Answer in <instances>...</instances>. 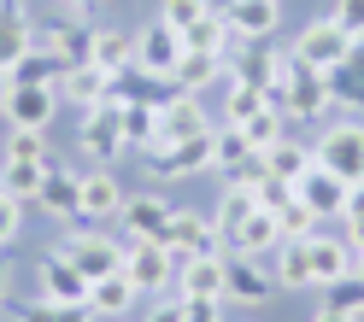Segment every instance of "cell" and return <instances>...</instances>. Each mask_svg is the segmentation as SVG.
Returning <instances> with one entry per match:
<instances>
[{"mask_svg":"<svg viewBox=\"0 0 364 322\" xmlns=\"http://www.w3.org/2000/svg\"><path fill=\"white\" fill-rule=\"evenodd\" d=\"M270 106H282V118H294V123H317V118H329V106H335L329 71H311L306 59H294V71H288V82H282V94L270 100Z\"/></svg>","mask_w":364,"mask_h":322,"instance_id":"1","label":"cell"},{"mask_svg":"<svg viewBox=\"0 0 364 322\" xmlns=\"http://www.w3.org/2000/svg\"><path fill=\"white\" fill-rule=\"evenodd\" d=\"M182 53H188V41H182V30H171L165 18H153V24L135 30V71L153 77V82H171Z\"/></svg>","mask_w":364,"mask_h":322,"instance_id":"2","label":"cell"},{"mask_svg":"<svg viewBox=\"0 0 364 322\" xmlns=\"http://www.w3.org/2000/svg\"><path fill=\"white\" fill-rule=\"evenodd\" d=\"M317 165L323 170H335L341 182H364V123H329L323 135H317Z\"/></svg>","mask_w":364,"mask_h":322,"instance_id":"3","label":"cell"},{"mask_svg":"<svg viewBox=\"0 0 364 322\" xmlns=\"http://www.w3.org/2000/svg\"><path fill=\"white\" fill-rule=\"evenodd\" d=\"M124 275L141 293H176V258L159 240H141V235H129L124 246Z\"/></svg>","mask_w":364,"mask_h":322,"instance_id":"4","label":"cell"},{"mask_svg":"<svg viewBox=\"0 0 364 322\" xmlns=\"http://www.w3.org/2000/svg\"><path fill=\"white\" fill-rule=\"evenodd\" d=\"M124 118H118V106H95V111H82V123H77V152L88 158V165H118V152H124Z\"/></svg>","mask_w":364,"mask_h":322,"instance_id":"5","label":"cell"},{"mask_svg":"<svg viewBox=\"0 0 364 322\" xmlns=\"http://www.w3.org/2000/svg\"><path fill=\"white\" fill-rule=\"evenodd\" d=\"M153 182H176V176H200V170H218V129L212 135H188V141H171L159 158H147Z\"/></svg>","mask_w":364,"mask_h":322,"instance_id":"6","label":"cell"},{"mask_svg":"<svg viewBox=\"0 0 364 322\" xmlns=\"http://www.w3.org/2000/svg\"><path fill=\"white\" fill-rule=\"evenodd\" d=\"M59 252L71 258L82 275H88V287L100 282V275H112V270H124V240H112V235H100V228H82V235H65L59 240Z\"/></svg>","mask_w":364,"mask_h":322,"instance_id":"7","label":"cell"},{"mask_svg":"<svg viewBox=\"0 0 364 322\" xmlns=\"http://www.w3.org/2000/svg\"><path fill=\"white\" fill-rule=\"evenodd\" d=\"M347 53H353V35L341 30L335 18H317V24H306L300 35H294V59H306L311 71H335Z\"/></svg>","mask_w":364,"mask_h":322,"instance_id":"8","label":"cell"},{"mask_svg":"<svg viewBox=\"0 0 364 322\" xmlns=\"http://www.w3.org/2000/svg\"><path fill=\"white\" fill-rule=\"evenodd\" d=\"M270 287H277V275L264 270V258H241V252L223 258V305H264Z\"/></svg>","mask_w":364,"mask_h":322,"instance_id":"9","label":"cell"},{"mask_svg":"<svg viewBox=\"0 0 364 322\" xmlns=\"http://www.w3.org/2000/svg\"><path fill=\"white\" fill-rule=\"evenodd\" d=\"M53 111H59V88L12 82V94H6V106H0V118H6L12 129H36V135H48V123H53Z\"/></svg>","mask_w":364,"mask_h":322,"instance_id":"10","label":"cell"},{"mask_svg":"<svg viewBox=\"0 0 364 322\" xmlns=\"http://www.w3.org/2000/svg\"><path fill=\"white\" fill-rule=\"evenodd\" d=\"M159 246L171 252V258H200V252H218V223L200 217V211H171L165 235H159Z\"/></svg>","mask_w":364,"mask_h":322,"instance_id":"11","label":"cell"},{"mask_svg":"<svg viewBox=\"0 0 364 322\" xmlns=\"http://www.w3.org/2000/svg\"><path fill=\"white\" fill-rule=\"evenodd\" d=\"M223 24H230L235 41H270L277 35V18H282V0H223Z\"/></svg>","mask_w":364,"mask_h":322,"instance_id":"12","label":"cell"},{"mask_svg":"<svg viewBox=\"0 0 364 322\" xmlns=\"http://www.w3.org/2000/svg\"><path fill=\"white\" fill-rule=\"evenodd\" d=\"M77 194H82V217L88 223H106V217L124 211V182L112 176V165H88L77 176Z\"/></svg>","mask_w":364,"mask_h":322,"instance_id":"13","label":"cell"},{"mask_svg":"<svg viewBox=\"0 0 364 322\" xmlns=\"http://www.w3.org/2000/svg\"><path fill=\"white\" fill-rule=\"evenodd\" d=\"M36 282H41V299H59V305H88V275L65 258L59 246L36 264Z\"/></svg>","mask_w":364,"mask_h":322,"instance_id":"14","label":"cell"},{"mask_svg":"<svg viewBox=\"0 0 364 322\" xmlns=\"http://www.w3.org/2000/svg\"><path fill=\"white\" fill-rule=\"evenodd\" d=\"M294 194H300L311 211H317V223H329V217H341L347 211V194H353V182H341L335 170H323V165H311L300 182H294Z\"/></svg>","mask_w":364,"mask_h":322,"instance_id":"15","label":"cell"},{"mask_svg":"<svg viewBox=\"0 0 364 322\" xmlns=\"http://www.w3.org/2000/svg\"><path fill=\"white\" fill-rule=\"evenodd\" d=\"M36 35L41 30H36V18H30L24 0H0V71H12V65L36 48Z\"/></svg>","mask_w":364,"mask_h":322,"instance_id":"16","label":"cell"},{"mask_svg":"<svg viewBox=\"0 0 364 322\" xmlns=\"http://www.w3.org/2000/svg\"><path fill=\"white\" fill-rule=\"evenodd\" d=\"M306 246H311V282L317 287H329V282H341V275L358 270V246L347 235H311Z\"/></svg>","mask_w":364,"mask_h":322,"instance_id":"17","label":"cell"},{"mask_svg":"<svg viewBox=\"0 0 364 322\" xmlns=\"http://www.w3.org/2000/svg\"><path fill=\"white\" fill-rule=\"evenodd\" d=\"M223 258L230 252H200L176 264V293L182 299H223Z\"/></svg>","mask_w":364,"mask_h":322,"instance_id":"18","label":"cell"},{"mask_svg":"<svg viewBox=\"0 0 364 322\" xmlns=\"http://www.w3.org/2000/svg\"><path fill=\"white\" fill-rule=\"evenodd\" d=\"M36 205H41L48 217H59V223H77V217H82L77 170H65V165H48V176H41V188H36Z\"/></svg>","mask_w":364,"mask_h":322,"instance_id":"19","label":"cell"},{"mask_svg":"<svg viewBox=\"0 0 364 322\" xmlns=\"http://www.w3.org/2000/svg\"><path fill=\"white\" fill-rule=\"evenodd\" d=\"M171 82L182 88V94H206V88H218V82L230 88L235 77H230V59H223V53H200V48H188Z\"/></svg>","mask_w":364,"mask_h":322,"instance_id":"20","label":"cell"},{"mask_svg":"<svg viewBox=\"0 0 364 322\" xmlns=\"http://www.w3.org/2000/svg\"><path fill=\"white\" fill-rule=\"evenodd\" d=\"M41 48H53L65 65H95V30L82 18H59V24H41Z\"/></svg>","mask_w":364,"mask_h":322,"instance_id":"21","label":"cell"},{"mask_svg":"<svg viewBox=\"0 0 364 322\" xmlns=\"http://www.w3.org/2000/svg\"><path fill=\"white\" fill-rule=\"evenodd\" d=\"M159 123H165V135L171 141H188V135H212L218 123L206 118V106H200V94H176L171 100H159Z\"/></svg>","mask_w":364,"mask_h":322,"instance_id":"22","label":"cell"},{"mask_svg":"<svg viewBox=\"0 0 364 322\" xmlns=\"http://www.w3.org/2000/svg\"><path fill=\"white\" fill-rule=\"evenodd\" d=\"M171 211H176V205L165 199V194H124V228H129V235H141V240H159V235H165V223H171Z\"/></svg>","mask_w":364,"mask_h":322,"instance_id":"23","label":"cell"},{"mask_svg":"<svg viewBox=\"0 0 364 322\" xmlns=\"http://www.w3.org/2000/svg\"><path fill=\"white\" fill-rule=\"evenodd\" d=\"M141 299V287L129 282L124 270H112V275H100L95 287H88V316H106V322H124L129 316V305Z\"/></svg>","mask_w":364,"mask_h":322,"instance_id":"24","label":"cell"},{"mask_svg":"<svg viewBox=\"0 0 364 322\" xmlns=\"http://www.w3.org/2000/svg\"><path fill=\"white\" fill-rule=\"evenodd\" d=\"M223 246L241 252V258H270V252L282 246V228H277V217H270V211H253V217H247Z\"/></svg>","mask_w":364,"mask_h":322,"instance_id":"25","label":"cell"},{"mask_svg":"<svg viewBox=\"0 0 364 322\" xmlns=\"http://www.w3.org/2000/svg\"><path fill=\"white\" fill-rule=\"evenodd\" d=\"M106 71L100 65H71L65 71V82H59V100H71L77 111H95V106H106Z\"/></svg>","mask_w":364,"mask_h":322,"instance_id":"26","label":"cell"},{"mask_svg":"<svg viewBox=\"0 0 364 322\" xmlns=\"http://www.w3.org/2000/svg\"><path fill=\"white\" fill-rule=\"evenodd\" d=\"M264 270L277 275V287H317V282H311V246H306V240H282V246L264 258Z\"/></svg>","mask_w":364,"mask_h":322,"instance_id":"27","label":"cell"},{"mask_svg":"<svg viewBox=\"0 0 364 322\" xmlns=\"http://www.w3.org/2000/svg\"><path fill=\"white\" fill-rule=\"evenodd\" d=\"M65 71H71V65H65L53 48H41V41H36V48L24 53V59H18L12 65V82H36V88H59L65 82Z\"/></svg>","mask_w":364,"mask_h":322,"instance_id":"28","label":"cell"},{"mask_svg":"<svg viewBox=\"0 0 364 322\" xmlns=\"http://www.w3.org/2000/svg\"><path fill=\"white\" fill-rule=\"evenodd\" d=\"M95 65L106 77H124L135 65V35L129 30H95Z\"/></svg>","mask_w":364,"mask_h":322,"instance_id":"29","label":"cell"},{"mask_svg":"<svg viewBox=\"0 0 364 322\" xmlns=\"http://www.w3.org/2000/svg\"><path fill=\"white\" fill-rule=\"evenodd\" d=\"M311 165H317V152H311L306 141H288V135L264 152V170H270V176H282V182H300Z\"/></svg>","mask_w":364,"mask_h":322,"instance_id":"30","label":"cell"},{"mask_svg":"<svg viewBox=\"0 0 364 322\" xmlns=\"http://www.w3.org/2000/svg\"><path fill=\"white\" fill-rule=\"evenodd\" d=\"M329 88H335V100L364 106V41H353V53L329 71Z\"/></svg>","mask_w":364,"mask_h":322,"instance_id":"31","label":"cell"},{"mask_svg":"<svg viewBox=\"0 0 364 322\" xmlns=\"http://www.w3.org/2000/svg\"><path fill=\"white\" fill-rule=\"evenodd\" d=\"M264 106H270L264 88H247V82H230V88H223V123H230V129H241L247 118H259Z\"/></svg>","mask_w":364,"mask_h":322,"instance_id":"32","label":"cell"},{"mask_svg":"<svg viewBox=\"0 0 364 322\" xmlns=\"http://www.w3.org/2000/svg\"><path fill=\"white\" fill-rule=\"evenodd\" d=\"M182 41H188V48H200V53H230V48H235V35H230V24H223V12H218V6L200 18V24L182 35Z\"/></svg>","mask_w":364,"mask_h":322,"instance_id":"33","label":"cell"},{"mask_svg":"<svg viewBox=\"0 0 364 322\" xmlns=\"http://www.w3.org/2000/svg\"><path fill=\"white\" fill-rule=\"evenodd\" d=\"M253 211H259V205H253V188H223V199H218V217H212V223H218V235L230 240V235H235V228H241L247 217H253Z\"/></svg>","mask_w":364,"mask_h":322,"instance_id":"34","label":"cell"},{"mask_svg":"<svg viewBox=\"0 0 364 322\" xmlns=\"http://www.w3.org/2000/svg\"><path fill=\"white\" fill-rule=\"evenodd\" d=\"M323 305L341 311V316H358V322H364V275L353 270V275H341V282H329V287H323Z\"/></svg>","mask_w":364,"mask_h":322,"instance_id":"35","label":"cell"},{"mask_svg":"<svg viewBox=\"0 0 364 322\" xmlns=\"http://www.w3.org/2000/svg\"><path fill=\"white\" fill-rule=\"evenodd\" d=\"M41 176H48V165H18V158H6V165H0V188L12 199H36Z\"/></svg>","mask_w":364,"mask_h":322,"instance_id":"36","label":"cell"},{"mask_svg":"<svg viewBox=\"0 0 364 322\" xmlns=\"http://www.w3.org/2000/svg\"><path fill=\"white\" fill-rule=\"evenodd\" d=\"M247 158H253V141H247V129H230V123H223V129H218V170H223V176H235Z\"/></svg>","mask_w":364,"mask_h":322,"instance_id":"37","label":"cell"},{"mask_svg":"<svg viewBox=\"0 0 364 322\" xmlns=\"http://www.w3.org/2000/svg\"><path fill=\"white\" fill-rule=\"evenodd\" d=\"M277 228H282V240H311V235H317V211L294 194V205H282V211H277Z\"/></svg>","mask_w":364,"mask_h":322,"instance_id":"38","label":"cell"},{"mask_svg":"<svg viewBox=\"0 0 364 322\" xmlns=\"http://www.w3.org/2000/svg\"><path fill=\"white\" fill-rule=\"evenodd\" d=\"M18 322H88V305H59V299H30Z\"/></svg>","mask_w":364,"mask_h":322,"instance_id":"39","label":"cell"},{"mask_svg":"<svg viewBox=\"0 0 364 322\" xmlns=\"http://www.w3.org/2000/svg\"><path fill=\"white\" fill-rule=\"evenodd\" d=\"M241 129H247V141H253V152H270L282 141V106H264L259 118H247Z\"/></svg>","mask_w":364,"mask_h":322,"instance_id":"40","label":"cell"},{"mask_svg":"<svg viewBox=\"0 0 364 322\" xmlns=\"http://www.w3.org/2000/svg\"><path fill=\"white\" fill-rule=\"evenodd\" d=\"M206 12H212V0H159V18H165L171 30H182V35H188Z\"/></svg>","mask_w":364,"mask_h":322,"instance_id":"41","label":"cell"},{"mask_svg":"<svg viewBox=\"0 0 364 322\" xmlns=\"http://www.w3.org/2000/svg\"><path fill=\"white\" fill-rule=\"evenodd\" d=\"M6 158H18V165H53V158H48V141H41L36 129H12V135H6Z\"/></svg>","mask_w":364,"mask_h":322,"instance_id":"42","label":"cell"},{"mask_svg":"<svg viewBox=\"0 0 364 322\" xmlns=\"http://www.w3.org/2000/svg\"><path fill=\"white\" fill-rule=\"evenodd\" d=\"M253 205L277 217L282 205H294V182H282V176H264V182H253Z\"/></svg>","mask_w":364,"mask_h":322,"instance_id":"43","label":"cell"},{"mask_svg":"<svg viewBox=\"0 0 364 322\" xmlns=\"http://www.w3.org/2000/svg\"><path fill=\"white\" fill-rule=\"evenodd\" d=\"M18 223H24V199H12L6 188H0V246L18 240Z\"/></svg>","mask_w":364,"mask_h":322,"instance_id":"44","label":"cell"},{"mask_svg":"<svg viewBox=\"0 0 364 322\" xmlns=\"http://www.w3.org/2000/svg\"><path fill=\"white\" fill-rule=\"evenodd\" d=\"M141 322H182V293H153V305Z\"/></svg>","mask_w":364,"mask_h":322,"instance_id":"45","label":"cell"},{"mask_svg":"<svg viewBox=\"0 0 364 322\" xmlns=\"http://www.w3.org/2000/svg\"><path fill=\"white\" fill-rule=\"evenodd\" d=\"M182 322H223V299H182Z\"/></svg>","mask_w":364,"mask_h":322,"instance_id":"46","label":"cell"},{"mask_svg":"<svg viewBox=\"0 0 364 322\" xmlns=\"http://www.w3.org/2000/svg\"><path fill=\"white\" fill-rule=\"evenodd\" d=\"M335 24L347 30L353 41H364V0H341V6H335Z\"/></svg>","mask_w":364,"mask_h":322,"instance_id":"47","label":"cell"},{"mask_svg":"<svg viewBox=\"0 0 364 322\" xmlns=\"http://www.w3.org/2000/svg\"><path fill=\"white\" fill-rule=\"evenodd\" d=\"M358 217H364V182L347 194V211H341V223H358Z\"/></svg>","mask_w":364,"mask_h":322,"instance_id":"48","label":"cell"},{"mask_svg":"<svg viewBox=\"0 0 364 322\" xmlns=\"http://www.w3.org/2000/svg\"><path fill=\"white\" fill-rule=\"evenodd\" d=\"M59 6H65V18H82L88 6H100V0H59Z\"/></svg>","mask_w":364,"mask_h":322,"instance_id":"49","label":"cell"},{"mask_svg":"<svg viewBox=\"0 0 364 322\" xmlns=\"http://www.w3.org/2000/svg\"><path fill=\"white\" fill-rule=\"evenodd\" d=\"M311 322H358V316H341V311H329V305H323V311H317Z\"/></svg>","mask_w":364,"mask_h":322,"instance_id":"50","label":"cell"},{"mask_svg":"<svg viewBox=\"0 0 364 322\" xmlns=\"http://www.w3.org/2000/svg\"><path fill=\"white\" fill-rule=\"evenodd\" d=\"M347 240H353V246H364V217H358V223H347Z\"/></svg>","mask_w":364,"mask_h":322,"instance_id":"51","label":"cell"},{"mask_svg":"<svg viewBox=\"0 0 364 322\" xmlns=\"http://www.w3.org/2000/svg\"><path fill=\"white\" fill-rule=\"evenodd\" d=\"M6 94H12V71H0V106H6Z\"/></svg>","mask_w":364,"mask_h":322,"instance_id":"52","label":"cell"},{"mask_svg":"<svg viewBox=\"0 0 364 322\" xmlns=\"http://www.w3.org/2000/svg\"><path fill=\"white\" fill-rule=\"evenodd\" d=\"M0 311H6V270H0Z\"/></svg>","mask_w":364,"mask_h":322,"instance_id":"53","label":"cell"},{"mask_svg":"<svg viewBox=\"0 0 364 322\" xmlns=\"http://www.w3.org/2000/svg\"><path fill=\"white\" fill-rule=\"evenodd\" d=\"M358 275H364V246H358Z\"/></svg>","mask_w":364,"mask_h":322,"instance_id":"54","label":"cell"}]
</instances>
